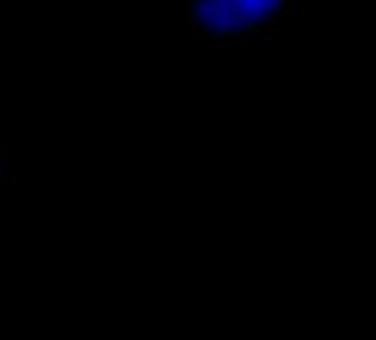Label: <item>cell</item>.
<instances>
[{
    "instance_id": "1",
    "label": "cell",
    "mask_w": 376,
    "mask_h": 340,
    "mask_svg": "<svg viewBox=\"0 0 376 340\" xmlns=\"http://www.w3.org/2000/svg\"><path fill=\"white\" fill-rule=\"evenodd\" d=\"M206 29V18L200 16V13H193L190 11V16H188V31L190 34H202Z\"/></svg>"
},
{
    "instance_id": "2",
    "label": "cell",
    "mask_w": 376,
    "mask_h": 340,
    "mask_svg": "<svg viewBox=\"0 0 376 340\" xmlns=\"http://www.w3.org/2000/svg\"><path fill=\"white\" fill-rule=\"evenodd\" d=\"M202 40H204V45H208V47H217L221 40V38L217 31H213V29H206V34H202Z\"/></svg>"
}]
</instances>
